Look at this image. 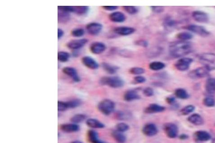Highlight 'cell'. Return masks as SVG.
<instances>
[{
  "label": "cell",
  "instance_id": "cell-23",
  "mask_svg": "<svg viewBox=\"0 0 215 143\" xmlns=\"http://www.w3.org/2000/svg\"><path fill=\"white\" fill-rule=\"evenodd\" d=\"M86 124L89 127L94 129H102L105 127L104 123L97 119L93 118L87 119Z\"/></svg>",
  "mask_w": 215,
  "mask_h": 143
},
{
  "label": "cell",
  "instance_id": "cell-28",
  "mask_svg": "<svg viewBox=\"0 0 215 143\" xmlns=\"http://www.w3.org/2000/svg\"><path fill=\"white\" fill-rule=\"evenodd\" d=\"M70 13L58 10V20L59 22L60 23H66L70 20Z\"/></svg>",
  "mask_w": 215,
  "mask_h": 143
},
{
  "label": "cell",
  "instance_id": "cell-7",
  "mask_svg": "<svg viewBox=\"0 0 215 143\" xmlns=\"http://www.w3.org/2000/svg\"><path fill=\"white\" fill-rule=\"evenodd\" d=\"M209 72L203 66L193 70L189 73V76L191 79H202L209 77Z\"/></svg>",
  "mask_w": 215,
  "mask_h": 143
},
{
  "label": "cell",
  "instance_id": "cell-13",
  "mask_svg": "<svg viewBox=\"0 0 215 143\" xmlns=\"http://www.w3.org/2000/svg\"><path fill=\"white\" fill-rule=\"evenodd\" d=\"M63 72L67 76L70 77L75 82H79L81 79L77 71L75 68L71 67H66L63 69Z\"/></svg>",
  "mask_w": 215,
  "mask_h": 143
},
{
  "label": "cell",
  "instance_id": "cell-9",
  "mask_svg": "<svg viewBox=\"0 0 215 143\" xmlns=\"http://www.w3.org/2000/svg\"><path fill=\"white\" fill-rule=\"evenodd\" d=\"M103 29V25L99 22H92L87 25L86 29L89 34L97 36L101 33Z\"/></svg>",
  "mask_w": 215,
  "mask_h": 143
},
{
  "label": "cell",
  "instance_id": "cell-4",
  "mask_svg": "<svg viewBox=\"0 0 215 143\" xmlns=\"http://www.w3.org/2000/svg\"><path fill=\"white\" fill-rule=\"evenodd\" d=\"M115 104L114 102L108 99L101 101L98 105L99 111L105 116H109L114 112Z\"/></svg>",
  "mask_w": 215,
  "mask_h": 143
},
{
  "label": "cell",
  "instance_id": "cell-42",
  "mask_svg": "<svg viewBox=\"0 0 215 143\" xmlns=\"http://www.w3.org/2000/svg\"><path fill=\"white\" fill-rule=\"evenodd\" d=\"M123 7L127 13L131 15H134L138 12V9L133 6H124Z\"/></svg>",
  "mask_w": 215,
  "mask_h": 143
},
{
  "label": "cell",
  "instance_id": "cell-35",
  "mask_svg": "<svg viewBox=\"0 0 215 143\" xmlns=\"http://www.w3.org/2000/svg\"><path fill=\"white\" fill-rule=\"evenodd\" d=\"M69 109H74L78 107L81 104V101L79 99H73L66 102Z\"/></svg>",
  "mask_w": 215,
  "mask_h": 143
},
{
  "label": "cell",
  "instance_id": "cell-8",
  "mask_svg": "<svg viewBox=\"0 0 215 143\" xmlns=\"http://www.w3.org/2000/svg\"><path fill=\"white\" fill-rule=\"evenodd\" d=\"M193 62L192 58L183 57L179 59L175 64V67L178 70L186 71L190 68V66Z\"/></svg>",
  "mask_w": 215,
  "mask_h": 143
},
{
  "label": "cell",
  "instance_id": "cell-3",
  "mask_svg": "<svg viewBox=\"0 0 215 143\" xmlns=\"http://www.w3.org/2000/svg\"><path fill=\"white\" fill-rule=\"evenodd\" d=\"M199 61L209 71L215 70V53H203L199 56Z\"/></svg>",
  "mask_w": 215,
  "mask_h": 143
},
{
  "label": "cell",
  "instance_id": "cell-48",
  "mask_svg": "<svg viewBox=\"0 0 215 143\" xmlns=\"http://www.w3.org/2000/svg\"><path fill=\"white\" fill-rule=\"evenodd\" d=\"M166 101L171 106H176V100L174 97H168L166 98Z\"/></svg>",
  "mask_w": 215,
  "mask_h": 143
},
{
  "label": "cell",
  "instance_id": "cell-29",
  "mask_svg": "<svg viewBox=\"0 0 215 143\" xmlns=\"http://www.w3.org/2000/svg\"><path fill=\"white\" fill-rule=\"evenodd\" d=\"M166 65L164 63L161 61H155L150 63L149 64V68L153 71H160L165 68Z\"/></svg>",
  "mask_w": 215,
  "mask_h": 143
},
{
  "label": "cell",
  "instance_id": "cell-45",
  "mask_svg": "<svg viewBox=\"0 0 215 143\" xmlns=\"http://www.w3.org/2000/svg\"><path fill=\"white\" fill-rule=\"evenodd\" d=\"M135 45L139 46V47L147 48L149 46V43L146 40H140L135 41Z\"/></svg>",
  "mask_w": 215,
  "mask_h": 143
},
{
  "label": "cell",
  "instance_id": "cell-38",
  "mask_svg": "<svg viewBox=\"0 0 215 143\" xmlns=\"http://www.w3.org/2000/svg\"><path fill=\"white\" fill-rule=\"evenodd\" d=\"M203 103L206 107H212L215 106V100L212 97H207L203 99Z\"/></svg>",
  "mask_w": 215,
  "mask_h": 143
},
{
  "label": "cell",
  "instance_id": "cell-22",
  "mask_svg": "<svg viewBox=\"0 0 215 143\" xmlns=\"http://www.w3.org/2000/svg\"><path fill=\"white\" fill-rule=\"evenodd\" d=\"M87 138L91 143H107L100 139L98 132L94 130H90L88 131Z\"/></svg>",
  "mask_w": 215,
  "mask_h": 143
},
{
  "label": "cell",
  "instance_id": "cell-21",
  "mask_svg": "<svg viewBox=\"0 0 215 143\" xmlns=\"http://www.w3.org/2000/svg\"><path fill=\"white\" fill-rule=\"evenodd\" d=\"M194 138L197 141L205 142L211 139V136L207 131H198L194 135Z\"/></svg>",
  "mask_w": 215,
  "mask_h": 143
},
{
  "label": "cell",
  "instance_id": "cell-15",
  "mask_svg": "<svg viewBox=\"0 0 215 143\" xmlns=\"http://www.w3.org/2000/svg\"><path fill=\"white\" fill-rule=\"evenodd\" d=\"M81 61L86 67L91 69L95 70L99 68V64L91 56H84L81 59Z\"/></svg>",
  "mask_w": 215,
  "mask_h": 143
},
{
  "label": "cell",
  "instance_id": "cell-16",
  "mask_svg": "<svg viewBox=\"0 0 215 143\" xmlns=\"http://www.w3.org/2000/svg\"><path fill=\"white\" fill-rule=\"evenodd\" d=\"M113 31L116 34L120 36H128L134 33L135 29L134 28L129 26H118L115 28Z\"/></svg>",
  "mask_w": 215,
  "mask_h": 143
},
{
  "label": "cell",
  "instance_id": "cell-6",
  "mask_svg": "<svg viewBox=\"0 0 215 143\" xmlns=\"http://www.w3.org/2000/svg\"><path fill=\"white\" fill-rule=\"evenodd\" d=\"M165 134L168 138L174 139L178 134V128L175 124L171 123H165L163 126Z\"/></svg>",
  "mask_w": 215,
  "mask_h": 143
},
{
  "label": "cell",
  "instance_id": "cell-25",
  "mask_svg": "<svg viewBox=\"0 0 215 143\" xmlns=\"http://www.w3.org/2000/svg\"><path fill=\"white\" fill-rule=\"evenodd\" d=\"M101 65L103 69L109 74H114L119 69L118 67L106 62H103Z\"/></svg>",
  "mask_w": 215,
  "mask_h": 143
},
{
  "label": "cell",
  "instance_id": "cell-1",
  "mask_svg": "<svg viewBox=\"0 0 215 143\" xmlns=\"http://www.w3.org/2000/svg\"><path fill=\"white\" fill-rule=\"evenodd\" d=\"M169 51L172 57L180 58L191 53L193 51V45L188 41H175L169 45Z\"/></svg>",
  "mask_w": 215,
  "mask_h": 143
},
{
  "label": "cell",
  "instance_id": "cell-34",
  "mask_svg": "<svg viewBox=\"0 0 215 143\" xmlns=\"http://www.w3.org/2000/svg\"><path fill=\"white\" fill-rule=\"evenodd\" d=\"M57 55L58 60L61 62H66L70 58V54L66 51H59Z\"/></svg>",
  "mask_w": 215,
  "mask_h": 143
},
{
  "label": "cell",
  "instance_id": "cell-53",
  "mask_svg": "<svg viewBox=\"0 0 215 143\" xmlns=\"http://www.w3.org/2000/svg\"><path fill=\"white\" fill-rule=\"evenodd\" d=\"M70 143H83L82 142L80 141H74Z\"/></svg>",
  "mask_w": 215,
  "mask_h": 143
},
{
  "label": "cell",
  "instance_id": "cell-52",
  "mask_svg": "<svg viewBox=\"0 0 215 143\" xmlns=\"http://www.w3.org/2000/svg\"><path fill=\"white\" fill-rule=\"evenodd\" d=\"M189 137L187 135L185 134H182L181 135L179 136L180 139L181 140H185L187 139Z\"/></svg>",
  "mask_w": 215,
  "mask_h": 143
},
{
  "label": "cell",
  "instance_id": "cell-32",
  "mask_svg": "<svg viewBox=\"0 0 215 143\" xmlns=\"http://www.w3.org/2000/svg\"><path fill=\"white\" fill-rule=\"evenodd\" d=\"M176 37L181 41H188L193 37V35L188 32H182L178 34Z\"/></svg>",
  "mask_w": 215,
  "mask_h": 143
},
{
  "label": "cell",
  "instance_id": "cell-30",
  "mask_svg": "<svg viewBox=\"0 0 215 143\" xmlns=\"http://www.w3.org/2000/svg\"><path fill=\"white\" fill-rule=\"evenodd\" d=\"M175 95L176 98L181 99H186L190 97L186 90L182 88H178L176 89Z\"/></svg>",
  "mask_w": 215,
  "mask_h": 143
},
{
  "label": "cell",
  "instance_id": "cell-2",
  "mask_svg": "<svg viewBox=\"0 0 215 143\" xmlns=\"http://www.w3.org/2000/svg\"><path fill=\"white\" fill-rule=\"evenodd\" d=\"M100 83L101 85H107L115 89L121 88L124 85L123 80L117 76L102 77L100 79Z\"/></svg>",
  "mask_w": 215,
  "mask_h": 143
},
{
  "label": "cell",
  "instance_id": "cell-10",
  "mask_svg": "<svg viewBox=\"0 0 215 143\" xmlns=\"http://www.w3.org/2000/svg\"><path fill=\"white\" fill-rule=\"evenodd\" d=\"M192 16L194 20L200 23H207L209 21L208 14L200 10L193 11Z\"/></svg>",
  "mask_w": 215,
  "mask_h": 143
},
{
  "label": "cell",
  "instance_id": "cell-44",
  "mask_svg": "<svg viewBox=\"0 0 215 143\" xmlns=\"http://www.w3.org/2000/svg\"><path fill=\"white\" fill-rule=\"evenodd\" d=\"M143 94L144 96L147 97H150L153 96L154 95V90L151 87H148L145 88V89L143 90Z\"/></svg>",
  "mask_w": 215,
  "mask_h": 143
},
{
  "label": "cell",
  "instance_id": "cell-36",
  "mask_svg": "<svg viewBox=\"0 0 215 143\" xmlns=\"http://www.w3.org/2000/svg\"><path fill=\"white\" fill-rule=\"evenodd\" d=\"M131 113L125 111H119L116 114L115 116L118 120H127L131 117Z\"/></svg>",
  "mask_w": 215,
  "mask_h": 143
},
{
  "label": "cell",
  "instance_id": "cell-39",
  "mask_svg": "<svg viewBox=\"0 0 215 143\" xmlns=\"http://www.w3.org/2000/svg\"><path fill=\"white\" fill-rule=\"evenodd\" d=\"M84 30L83 29L81 28H75L73 29L72 31V36L74 37L79 38L83 36L85 34Z\"/></svg>",
  "mask_w": 215,
  "mask_h": 143
},
{
  "label": "cell",
  "instance_id": "cell-19",
  "mask_svg": "<svg viewBox=\"0 0 215 143\" xmlns=\"http://www.w3.org/2000/svg\"><path fill=\"white\" fill-rule=\"evenodd\" d=\"M165 110V107L156 103L149 105L144 109V112L147 114H155L162 112Z\"/></svg>",
  "mask_w": 215,
  "mask_h": 143
},
{
  "label": "cell",
  "instance_id": "cell-43",
  "mask_svg": "<svg viewBox=\"0 0 215 143\" xmlns=\"http://www.w3.org/2000/svg\"><path fill=\"white\" fill-rule=\"evenodd\" d=\"M58 111L60 112H64L67 111L68 108L67 103L65 102L60 101L58 102Z\"/></svg>",
  "mask_w": 215,
  "mask_h": 143
},
{
  "label": "cell",
  "instance_id": "cell-17",
  "mask_svg": "<svg viewBox=\"0 0 215 143\" xmlns=\"http://www.w3.org/2000/svg\"><path fill=\"white\" fill-rule=\"evenodd\" d=\"M60 129L66 133H74L80 130V126L75 123H65L60 126Z\"/></svg>",
  "mask_w": 215,
  "mask_h": 143
},
{
  "label": "cell",
  "instance_id": "cell-50",
  "mask_svg": "<svg viewBox=\"0 0 215 143\" xmlns=\"http://www.w3.org/2000/svg\"><path fill=\"white\" fill-rule=\"evenodd\" d=\"M166 24L167 26H169L170 27H174L175 26L176 24V22L175 21L171 20V19H168L166 22Z\"/></svg>",
  "mask_w": 215,
  "mask_h": 143
},
{
  "label": "cell",
  "instance_id": "cell-11",
  "mask_svg": "<svg viewBox=\"0 0 215 143\" xmlns=\"http://www.w3.org/2000/svg\"><path fill=\"white\" fill-rule=\"evenodd\" d=\"M158 129L155 124L153 123L146 124L143 127L142 132L147 136H155L158 133Z\"/></svg>",
  "mask_w": 215,
  "mask_h": 143
},
{
  "label": "cell",
  "instance_id": "cell-24",
  "mask_svg": "<svg viewBox=\"0 0 215 143\" xmlns=\"http://www.w3.org/2000/svg\"><path fill=\"white\" fill-rule=\"evenodd\" d=\"M190 123L196 126H200L204 123V120L202 116L198 114H194L188 118Z\"/></svg>",
  "mask_w": 215,
  "mask_h": 143
},
{
  "label": "cell",
  "instance_id": "cell-26",
  "mask_svg": "<svg viewBox=\"0 0 215 143\" xmlns=\"http://www.w3.org/2000/svg\"><path fill=\"white\" fill-rule=\"evenodd\" d=\"M206 90L209 94L215 93V79L209 78L207 80L205 85Z\"/></svg>",
  "mask_w": 215,
  "mask_h": 143
},
{
  "label": "cell",
  "instance_id": "cell-20",
  "mask_svg": "<svg viewBox=\"0 0 215 143\" xmlns=\"http://www.w3.org/2000/svg\"><path fill=\"white\" fill-rule=\"evenodd\" d=\"M124 99L127 102H131L139 99L140 96L136 90L134 89L128 90L124 94Z\"/></svg>",
  "mask_w": 215,
  "mask_h": 143
},
{
  "label": "cell",
  "instance_id": "cell-51",
  "mask_svg": "<svg viewBox=\"0 0 215 143\" xmlns=\"http://www.w3.org/2000/svg\"><path fill=\"white\" fill-rule=\"evenodd\" d=\"M58 39H60L62 37L63 35L64 34V31L61 29L58 28L57 31Z\"/></svg>",
  "mask_w": 215,
  "mask_h": 143
},
{
  "label": "cell",
  "instance_id": "cell-41",
  "mask_svg": "<svg viewBox=\"0 0 215 143\" xmlns=\"http://www.w3.org/2000/svg\"><path fill=\"white\" fill-rule=\"evenodd\" d=\"M129 73L132 74L139 76L144 74L145 70L141 67H133L130 69Z\"/></svg>",
  "mask_w": 215,
  "mask_h": 143
},
{
  "label": "cell",
  "instance_id": "cell-12",
  "mask_svg": "<svg viewBox=\"0 0 215 143\" xmlns=\"http://www.w3.org/2000/svg\"><path fill=\"white\" fill-rule=\"evenodd\" d=\"M88 42V40L86 39H78V40H74L70 41L67 44V46L68 48L72 50H78L80 48H83Z\"/></svg>",
  "mask_w": 215,
  "mask_h": 143
},
{
  "label": "cell",
  "instance_id": "cell-31",
  "mask_svg": "<svg viewBox=\"0 0 215 143\" xmlns=\"http://www.w3.org/2000/svg\"><path fill=\"white\" fill-rule=\"evenodd\" d=\"M89 8L87 6H76L74 7L73 13L79 15L86 14L88 12Z\"/></svg>",
  "mask_w": 215,
  "mask_h": 143
},
{
  "label": "cell",
  "instance_id": "cell-46",
  "mask_svg": "<svg viewBox=\"0 0 215 143\" xmlns=\"http://www.w3.org/2000/svg\"><path fill=\"white\" fill-rule=\"evenodd\" d=\"M151 9L154 13H158V14L162 13L164 10V7H161V6H151Z\"/></svg>",
  "mask_w": 215,
  "mask_h": 143
},
{
  "label": "cell",
  "instance_id": "cell-47",
  "mask_svg": "<svg viewBox=\"0 0 215 143\" xmlns=\"http://www.w3.org/2000/svg\"><path fill=\"white\" fill-rule=\"evenodd\" d=\"M134 81L136 83H138V84H142V83H144L146 81V79L145 78L142 76H136L134 78Z\"/></svg>",
  "mask_w": 215,
  "mask_h": 143
},
{
  "label": "cell",
  "instance_id": "cell-18",
  "mask_svg": "<svg viewBox=\"0 0 215 143\" xmlns=\"http://www.w3.org/2000/svg\"><path fill=\"white\" fill-rule=\"evenodd\" d=\"M109 19L116 23H123L126 20V16L120 11H114L109 15Z\"/></svg>",
  "mask_w": 215,
  "mask_h": 143
},
{
  "label": "cell",
  "instance_id": "cell-40",
  "mask_svg": "<svg viewBox=\"0 0 215 143\" xmlns=\"http://www.w3.org/2000/svg\"><path fill=\"white\" fill-rule=\"evenodd\" d=\"M129 128L130 127H129V125L127 123H119L117 124L116 126V130L119 131V132H122V133L128 131L129 129Z\"/></svg>",
  "mask_w": 215,
  "mask_h": 143
},
{
  "label": "cell",
  "instance_id": "cell-14",
  "mask_svg": "<svg viewBox=\"0 0 215 143\" xmlns=\"http://www.w3.org/2000/svg\"><path fill=\"white\" fill-rule=\"evenodd\" d=\"M90 49L91 52L94 54H101L105 51L106 46L102 42H95L91 44Z\"/></svg>",
  "mask_w": 215,
  "mask_h": 143
},
{
  "label": "cell",
  "instance_id": "cell-33",
  "mask_svg": "<svg viewBox=\"0 0 215 143\" xmlns=\"http://www.w3.org/2000/svg\"><path fill=\"white\" fill-rule=\"evenodd\" d=\"M87 119V116L82 114H78L74 115L70 119V121L72 123L78 124L83 122Z\"/></svg>",
  "mask_w": 215,
  "mask_h": 143
},
{
  "label": "cell",
  "instance_id": "cell-5",
  "mask_svg": "<svg viewBox=\"0 0 215 143\" xmlns=\"http://www.w3.org/2000/svg\"><path fill=\"white\" fill-rule=\"evenodd\" d=\"M184 28L190 31L191 32H193L195 34L198 35L200 36L205 37L208 36L210 35V32L207 30L205 28L201 26L191 24L185 26Z\"/></svg>",
  "mask_w": 215,
  "mask_h": 143
},
{
  "label": "cell",
  "instance_id": "cell-49",
  "mask_svg": "<svg viewBox=\"0 0 215 143\" xmlns=\"http://www.w3.org/2000/svg\"><path fill=\"white\" fill-rule=\"evenodd\" d=\"M103 8L107 11H113L117 10L118 7L117 6H103Z\"/></svg>",
  "mask_w": 215,
  "mask_h": 143
},
{
  "label": "cell",
  "instance_id": "cell-27",
  "mask_svg": "<svg viewBox=\"0 0 215 143\" xmlns=\"http://www.w3.org/2000/svg\"><path fill=\"white\" fill-rule=\"evenodd\" d=\"M112 136L117 143H125L127 141V138L124 135L117 130L113 131Z\"/></svg>",
  "mask_w": 215,
  "mask_h": 143
},
{
  "label": "cell",
  "instance_id": "cell-37",
  "mask_svg": "<svg viewBox=\"0 0 215 143\" xmlns=\"http://www.w3.org/2000/svg\"><path fill=\"white\" fill-rule=\"evenodd\" d=\"M195 109V107L193 105H188L186 106L183 108L181 110L180 112L182 115L183 116H187V115H189L191 114L192 112H194Z\"/></svg>",
  "mask_w": 215,
  "mask_h": 143
}]
</instances>
